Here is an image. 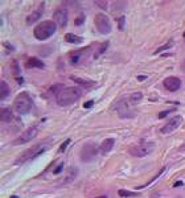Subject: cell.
<instances>
[{
	"label": "cell",
	"mask_w": 185,
	"mask_h": 198,
	"mask_svg": "<svg viewBox=\"0 0 185 198\" xmlns=\"http://www.w3.org/2000/svg\"><path fill=\"white\" fill-rule=\"evenodd\" d=\"M184 184H183V181H177L176 184H175V188H177V186H183Z\"/></svg>",
	"instance_id": "37"
},
{
	"label": "cell",
	"mask_w": 185,
	"mask_h": 198,
	"mask_svg": "<svg viewBox=\"0 0 185 198\" xmlns=\"http://www.w3.org/2000/svg\"><path fill=\"white\" fill-rule=\"evenodd\" d=\"M84 21H85V16H78L74 20V24L75 25H81V24H84Z\"/></svg>",
	"instance_id": "31"
},
{
	"label": "cell",
	"mask_w": 185,
	"mask_h": 198,
	"mask_svg": "<svg viewBox=\"0 0 185 198\" xmlns=\"http://www.w3.org/2000/svg\"><path fill=\"white\" fill-rule=\"evenodd\" d=\"M71 79H73V81H75L78 83V85H82L84 87H91V86H94V83L93 82H87V81H84V79H81V78H77V77H71Z\"/></svg>",
	"instance_id": "21"
},
{
	"label": "cell",
	"mask_w": 185,
	"mask_h": 198,
	"mask_svg": "<svg viewBox=\"0 0 185 198\" xmlns=\"http://www.w3.org/2000/svg\"><path fill=\"white\" fill-rule=\"evenodd\" d=\"M172 45H173V40H169L165 45H163V46H160V48H157L156 50H155V54H159V53H161V52H164V50H168V49L171 48Z\"/></svg>",
	"instance_id": "23"
},
{
	"label": "cell",
	"mask_w": 185,
	"mask_h": 198,
	"mask_svg": "<svg viewBox=\"0 0 185 198\" xmlns=\"http://www.w3.org/2000/svg\"><path fill=\"white\" fill-rule=\"evenodd\" d=\"M108 46V43H104V44H102L99 48H98V52H95V54H94V58H98L102 53H104L106 52V48Z\"/></svg>",
	"instance_id": "25"
},
{
	"label": "cell",
	"mask_w": 185,
	"mask_h": 198,
	"mask_svg": "<svg viewBox=\"0 0 185 198\" xmlns=\"http://www.w3.org/2000/svg\"><path fill=\"white\" fill-rule=\"evenodd\" d=\"M93 104H94V101H87L86 103H84V107L85 108H90V107H93Z\"/></svg>",
	"instance_id": "34"
},
{
	"label": "cell",
	"mask_w": 185,
	"mask_h": 198,
	"mask_svg": "<svg viewBox=\"0 0 185 198\" xmlns=\"http://www.w3.org/2000/svg\"><path fill=\"white\" fill-rule=\"evenodd\" d=\"M63 87H65L63 85H54V86H52L50 89H49V94H56V97H57L58 93L63 89Z\"/></svg>",
	"instance_id": "24"
},
{
	"label": "cell",
	"mask_w": 185,
	"mask_h": 198,
	"mask_svg": "<svg viewBox=\"0 0 185 198\" xmlns=\"http://www.w3.org/2000/svg\"><path fill=\"white\" fill-rule=\"evenodd\" d=\"M25 67H26V69H33V67H37V69H44L45 65H44L43 61H40L39 58L31 57V58L26 60V62H25Z\"/></svg>",
	"instance_id": "16"
},
{
	"label": "cell",
	"mask_w": 185,
	"mask_h": 198,
	"mask_svg": "<svg viewBox=\"0 0 185 198\" xmlns=\"http://www.w3.org/2000/svg\"><path fill=\"white\" fill-rule=\"evenodd\" d=\"M49 140H44V142H41L39 144H35V145H32L31 148H28L26 151H24L21 153V156L19 157L16 161H15V164H24L25 161H28V160H32V159H36L37 156L43 155L45 151L49 149V147H50V144H48Z\"/></svg>",
	"instance_id": "1"
},
{
	"label": "cell",
	"mask_w": 185,
	"mask_h": 198,
	"mask_svg": "<svg viewBox=\"0 0 185 198\" xmlns=\"http://www.w3.org/2000/svg\"><path fill=\"white\" fill-rule=\"evenodd\" d=\"M39 135V125H32L28 129H25L22 134H20L16 139L13 140V145H21V144L29 143L31 140H33L36 136Z\"/></svg>",
	"instance_id": "6"
},
{
	"label": "cell",
	"mask_w": 185,
	"mask_h": 198,
	"mask_svg": "<svg viewBox=\"0 0 185 198\" xmlns=\"http://www.w3.org/2000/svg\"><path fill=\"white\" fill-rule=\"evenodd\" d=\"M77 176H78V169L75 168V166H71V168L67 169L66 176H65V180H63V184H67V182L74 181Z\"/></svg>",
	"instance_id": "17"
},
{
	"label": "cell",
	"mask_w": 185,
	"mask_h": 198,
	"mask_svg": "<svg viewBox=\"0 0 185 198\" xmlns=\"http://www.w3.org/2000/svg\"><path fill=\"white\" fill-rule=\"evenodd\" d=\"M11 69H12L15 75L20 74V67H19V63H17L16 60H12V62H11Z\"/></svg>",
	"instance_id": "26"
},
{
	"label": "cell",
	"mask_w": 185,
	"mask_h": 198,
	"mask_svg": "<svg viewBox=\"0 0 185 198\" xmlns=\"http://www.w3.org/2000/svg\"><path fill=\"white\" fill-rule=\"evenodd\" d=\"M32 106H33V102L28 93H20L13 101V107L16 110V112L20 114V115L28 114L32 110Z\"/></svg>",
	"instance_id": "4"
},
{
	"label": "cell",
	"mask_w": 185,
	"mask_h": 198,
	"mask_svg": "<svg viewBox=\"0 0 185 198\" xmlns=\"http://www.w3.org/2000/svg\"><path fill=\"white\" fill-rule=\"evenodd\" d=\"M97 153H98V148L95 144H86L81 151V160L85 162H89L95 157Z\"/></svg>",
	"instance_id": "9"
},
{
	"label": "cell",
	"mask_w": 185,
	"mask_h": 198,
	"mask_svg": "<svg viewBox=\"0 0 185 198\" xmlns=\"http://www.w3.org/2000/svg\"><path fill=\"white\" fill-rule=\"evenodd\" d=\"M164 87L168 91H177L181 87V81L177 77H167L164 79Z\"/></svg>",
	"instance_id": "13"
},
{
	"label": "cell",
	"mask_w": 185,
	"mask_h": 198,
	"mask_svg": "<svg viewBox=\"0 0 185 198\" xmlns=\"http://www.w3.org/2000/svg\"><path fill=\"white\" fill-rule=\"evenodd\" d=\"M69 143H70V140H69V139H67V140H65V142H63V143L61 144V147H60V152H61V153H62V152H65V149H66V147H67V145H69Z\"/></svg>",
	"instance_id": "29"
},
{
	"label": "cell",
	"mask_w": 185,
	"mask_h": 198,
	"mask_svg": "<svg viewBox=\"0 0 185 198\" xmlns=\"http://www.w3.org/2000/svg\"><path fill=\"white\" fill-rule=\"evenodd\" d=\"M9 86H8V83H7L5 81H2L0 82V99L2 101H4V99L9 95Z\"/></svg>",
	"instance_id": "20"
},
{
	"label": "cell",
	"mask_w": 185,
	"mask_h": 198,
	"mask_svg": "<svg viewBox=\"0 0 185 198\" xmlns=\"http://www.w3.org/2000/svg\"><path fill=\"white\" fill-rule=\"evenodd\" d=\"M90 54V46L81 49V50H75L70 54V63L71 65H79L82 63L84 61L87 60V57Z\"/></svg>",
	"instance_id": "10"
},
{
	"label": "cell",
	"mask_w": 185,
	"mask_h": 198,
	"mask_svg": "<svg viewBox=\"0 0 185 198\" xmlns=\"http://www.w3.org/2000/svg\"><path fill=\"white\" fill-rule=\"evenodd\" d=\"M95 4H97V5H99L101 8L106 9V7H107V2H98V0H97V2H95Z\"/></svg>",
	"instance_id": "33"
},
{
	"label": "cell",
	"mask_w": 185,
	"mask_h": 198,
	"mask_svg": "<svg viewBox=\"0 0 185 198\" xmlns=\"http://www.w3.org/2000/svg\"><path fill=\"white\" fill-rule=\"evenodd\" d=\"M43 12H44V3H43V4H41L36 11H33V12L29 15L28 17H26V24H28V25L35 24V22L39 20L41 16H43Z\"/></svg>",
	"instance_id": "14"
},
{
	"label": "cell",
	"mask_w": 185,
	"mask_h": 198,
	"mask_svg": "<svg viewBox=\"0 0 185 198\" xmlns=\"http://www.w3.org/2000/svg\"><path fill=\"white\" fill-rule=\"evenodd\" d=\"M12 119H13L12 111L9 108H2V111H0V120H2V123H9Z\"/></svg>",
	"instance_id": "18"
},
{
	"label": "cell",
	"mask_w": 185,
	"mask_h": 198,
	"mask_svg": "<svg viewBox=\"0 0 185 198\" xmlns=\"http://www.w3.org/2000/svg\"><path fill=\"white\" fill-rule=\"evenodd\" d=\"M118 22H119V30H123L124 28V22H126V19H124L123 16H120L118 19Z\"/></svg>",
	"instance_id": "30"
},
{
	"label": "cell",
	"mask_w": 185,
	"mask_h": 198,
	"mask_svg": "<svg viewBox=\"0 0 185 198\" xmlns=\"http://www.w3.org/2000/svg\"><path fill=\"white\" fill-rule=\"evenodd\" d=\"M180 69H181V71H183V73H185V60H183V62H181Z\"/></svg>",
	"instance_id": "35"
},
{
	"label": "cell",
	"mask_w": 185,
	"mask_h": 198,
	"mask_svg": "<svg viewBox=\"0 0 185 198\" xmlns=\"http://www.w3.org/2000/svg\"><path fill=\"white\" fill-rule=\"evenodd\" d=\"M118 194L120 197H124V198H127V197H135L136 196V193L135 192H128V190H119Z\"/></svg>",
	"instance_id": "27"
},
{
	"label": "cell",
	"mask_w": 185,
	"mask_h": 198,
	"mask_svg": "<svg viewBox=\"0 0 185 198\" xmlns=\"http://www.w3.org/2000/svg\"><path fill=\"white\" fill-rule=\"evenodd\" d=\"M65 41L69 44H74V45H79L82 44V41H84V39L82 37H79L77 35H74V33H66L65 35Z\"/></svg>",
	"instance_id": "19"
},
{
	"label": "cell",
	"mask_w": 185,
	"mask_h": 198,
	"mask_svg": "<svg viewBox=\"0 0 185 198\" xmlns=\"http://www.w3.org/2000/svg\"><path fill=\"white\" fill-rule=\"evenodd\" d=\"M82 95V90L79 87H63L56 97L57 103L60 106H69L74 102H77Z\"/></svg>",
	"instance_id": "2"
},
{
	"label": "cell",
	"mask_w": 185,
	"mask_h": 198,
	"mask_svg": "<svg viewBox=\"0 0 185 198\" xmlns=\"http://www.w3.org/2000/svg\"><path fill=\"white\" fill-rule=\"evenodd\" d=\"M181 124H183V118H181L180 115H177L175 118H172V119L169 120L165 125H163L160 131H161V134H164V135L167 134L168 135V134H171V132L175 131V129L179 128Z\"/></svg>",
	"instance_id": "11"
},
{
	"label": "cell",
	"mask_w": 185,
	"mask_h": 198,
	"mask_svg": "<svg viewBox=\"0 0 185 198\" xmlns=\"http://www.w3.org/2000/svg\"><path fill=\"white\" fill-rule=\"evenodd\" d=\"M184 39H185V32H184Z\"/></svg>",
	"instance_id": "40"
},
{
	"label": "cell",
	"mask_w": 185,
	"mask_h": 198,
	"mask_svg": "<svg viewBox=\"0 0 185 198\" xmlns=\"http://www.w3.org/2000/svg\"><path fill=\"white\" fill-rule=\"evenodd\" d=\"M147 79V75H139L138 77V81H146Z\"/></svg>",
	"instance_id": "36"
},
{
	"label": "cell",
	"mask_w": 185,
	"mask_h": 198,
	"mask_svg": "<svg viewBox=\"0 0 185 198\" xmlns=\"http://www.w3.org/2000/svg\"><path fill=\"white\" fill-rule=\"evenodd\" d=\"M94 22H95V26L98 29V32L101 35H108L111 32L112 26H111V21L106 15L103 13H98L95 15V19H94Z\"/></svg>",
	"instance_id": "7"
},
{
	"label": "cell",
	"mask_w": 185,
	"mask_h": 198,
	"mask_svg": "<svg viewBox=\"0 0 185 198\" xmlns=\"http://www.w3.org/2000/svg\"><path fill=\"white\" fill-rule=\"evenodd\" d=\"M128 101H130V98H124L122 101H119L118 103L115 104V111L118 112V115L120 118H132L135 115L134 112H132V110L130 108V103H128Z\"/></svg>",
	"instance_id": "8"
},
{
	"label": "cell",
	"mask_w": 185,
	"mask_h": 198,
	"mask_svg": "<svg viewBox=\"0 0 185 198\" xmlns=\"http://www.w3.org/2000/svg\"><path fill=\"white\" fill-rule=\"evenodd\" d=\"M143 98V94L140 93V91H136V93H134V94H131L130 95V101H131V103H138L139 101Z\"/></svg>",
	"instance_id": "22"
},
{
	"label": "cell",
	"mask_w": 185,
	"mask_h": 198,
	"mask_svg": "<svg viewBox=\"0 0 185 198\" xmlns=\"http://www.w3.org/2000/svg\"><path fill=\"white\" fill-rule=\"evenodd\" d=\"M67 19H69V13H67L66 8H58L53 15V21L56 22L58 26L65 28L67 24Z\"/></svg>",
	"instance_id": "12"
},
{
	"label": "cell",
	"mask_w": 185,
	"mask_h": 198,
	"mask_svg": "<svg viewBox=\"0 0 185 198\" xmlns=\"http://www.w3.org/2000/svg\"><path fill=\"white\" fill-rule=\"evenodd\" d=\"M97 198H107V197H106V196H102V197H97Z\"/></svg>",
	"instance_id": "39"
},
{
	"label": "cell",
	"mask_w": 185,
	"mask_h": 198,
	"mask_svg": "<svg viewBox=\"0 0 185 198\" xmlns=\"http://www.w3.org/2000/svg\"><path fill=\"white\" fill-rule=\"evenodd\" d=\"M173 111H176V108H168V110H165V111H161L160 114H159V119H164L168 114H171Z\"/></svg>",
	"instance_id": "28"
},
{
	"label": "cell",
	"mask_w": 185,
	"mask_h": 198,
	"mask_svg": "<svg viewBox=\"0 0 185 198\" xmlns=\"http://www.w3.org/2000/svg\"><path fill=\"white\" fill-rule=\"evenodd\" d=\"M9 198H19V196H11Z\"/></svg>",
	"instance_id": "38"
},
{
	"label": "cell",
	"mask_w": 185,
	"mask_h": 198,
	"mask_svg": "<svg viewBox=\"0 0 185 198\" xmlns=\"http://www.w3.org/2000/svg\"><path fill=\"white\" fill-rule=\"evenodd\" d=\"M115 145V140L114 139H106L102 142L101 144V147H99V152H101V155H107L108 152H110L112 148H114Z\"/></svg>",
	"instance_id": "15"
},
{
	"label": "cell",
	"mask_w": 185,
	"mask_h": 198,
	"mask_svg": "<svg viewBox=\"0 0 185 198\" xmlns=\"http://www.w3.org/2000/svg\"><path fill=\"white\" fill-rule=\"evenodd\" d=\"M153 149H155V144L152 142H144L138 144V145L130 147L128 152H130L131 156H135V157H144V156H148Z\"/></svg>",
	"instance_id": "5"
},
{
	"label": "cell",
	"mask_w": 185,
	"mask_h": 198,
	"mask_svg": "<svg viewBox=\"0 0 185 198\" xmlns=\"http://www.w3.org/2000/svg\"><path fill=\"white\" fill-rule=\"evenodd\" d=\"M62 168H63V162L58 164V165H57V168H56V169H53V174H58V173L62 170Z\"/></svg>",
	"instance_id": "32"
},
{
	"label": "cell",
	"mask_w": 185,
	"mask_h": 198,
	"mask_svg": "<svg viewBox=\"0 0 185 198\" xmlns=\"http://www.w3.org/2000/svg\"><path fill=\"white\" fill-rule=\"evenodd\" d=\"M56 29H57V24L52 20H45L41 21L39 25L33 29V35L37 40H46L50 36L54 35Z\"/></svg>",
	"instance_id": "3"
}]
</instances>
